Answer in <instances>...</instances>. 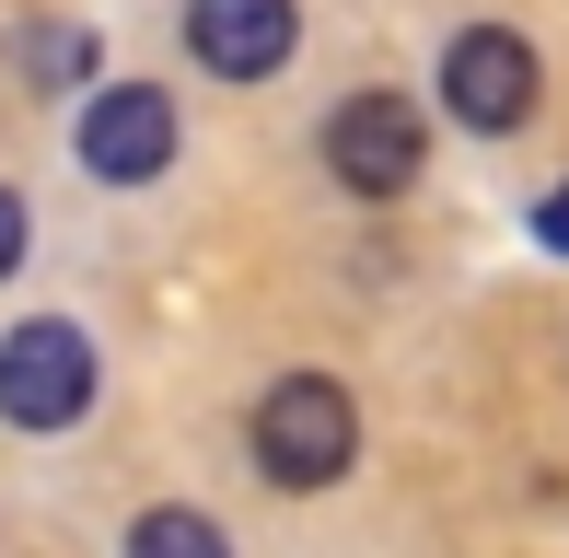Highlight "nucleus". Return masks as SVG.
Masks as SVG:
<instances>
[{"mask_svg":"<svg viewBox=\"0 0 569 558\" xmlns=\"http://www.w3.org/2000/svg\"><path fill=\"white\" fill-rule=\"evenodd\" d=\"M419 151H430V129H419L407 93H349V106L326 117V175H338L349 198H407L419 187Z\"/></svg>","mask_w":569,"mask_h":558,"instance_id":"nucleus-3","label":"nucleus"},{"mask_svg":"<svg viewBox=\"0 0 569 558\" xmlns=\"http://www.w3.org/2000/svg\"><path fill=\"white\" fill-rule=\"evenodd\" d=\"M93 408V338L70 315H23L0 338V419L12 430H70Z\"/></svg>","mask_w":569,"mask_h":558,"instance_id":"nucleus-2","label":"nucleus"},{"mask_svg":"<svg viewBox=\"0 0 569 558\" xmlns=\"http://www.w3.org/2000/svg\"><path fill=\"white\" fill-rule=\"evenodd\" d=\"M70 140H82V175H106V187H151V175L174 163V93L163 82H106Z\"/></svg>","mask_w":569,"mask_h":558,"instance_id":"nucleus-5","label":"nucleus"},{"mask_svg":"<svg viewBox=\"0 0 569 558\" xmlns=\"http://www.w3.org/2000/svg\"><path fill=\"white\" fill-rule=\"evenodd\" d=\"M442 106H453V129H523L535 117V47L511 36V23H465V36L442 47Z\"/></svg>","mask_w":569,"mask_h":558,"instance_id":"nucleus-4","label":"nucleus"},{"mask_svg":"<svg viewBox=\"0 0 569 558\" xmlns=\"http://www.w3.org/2000/svg\"><path fill=\"white\" fill-rule=\"evenodd\" d=\"M244 442H256V466H268L279 489H338L349 454H360V408H349L338 372H279V385L256 396Z\"/></svg>","mask_w":569,"mask_h":558,"instance_id":"nucleus-1","label":"nucleus"},{"mask_svg":"<svg viewBox=\"0 0 569 558\" xmlns=\"http://www.w3.org/2000/svg\"><path fill=\"white\" fill-rule=\"evenodd\" d=\"M23 70H36V82H93V36H82V23H59V36H23Z\"/></svg>","mask_w":569,"mask_h":558,"instance_id":"nucleus-8","label":"nucleus"},{"mask_svg":"<svg viewBox=\"0 0 569 558\" xmlns=\"http://www.w3.org/2000/svg\"><path fill=\"white\" fill-rule=\"evenodd\" d=\"M128 558H232V547H221L210 512H187V500H174V512H140V524H128Z\"/></svg>","mask_w":569,"mask_h":558,"instance_id":"nucleus-7","label":"nucleus"},{"mask_svg":"<svg viewBox=\"0 0 569 558\" xmlns=\"http://www.w3.org/2000/svg\"><path fill=\"white\" fill-rule=\"evenodd\" d=\"M12 268H23V198L0 187V279H12Z\"/></svg>","mask_w":569,"mask_h":558,"instance_id":"nucleus-10","label":"nucleus"},{"mask_svg":"<svg viewBox=\"0 0 569 558\" xmlns=\"http://www.w3.org/2000/svg\"><path fill=\"white\" fill-rule=\"evenodd\" d=\"M535 245H547V257H569V187L535 198Z\"/></svg>","mask_w":569,"mask_h":558,"instance_id":"nucleus-9","label":"nucleus"},{"mask_svg":"<svg viewBox=\"0 0 569 558\" xmlns=\"http://www.w3.org/2000/svg\"><path fill=\"white\" fill-rule=\"evenodd\" d=\"M187 47H198V70H221V82H268V70H291L302 12L291 0H187Z\"/></svg>","mask_w":569,"mask_h":558,"instance_id":"nucleus-6","label":"nucleus"}]
</instances>
